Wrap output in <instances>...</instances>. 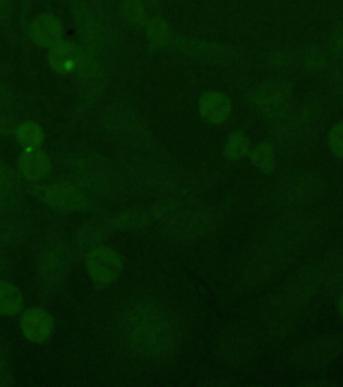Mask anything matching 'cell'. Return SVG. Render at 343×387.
<instances>
[{
  "instance_id": "cell-11",
  "label": "cell",
  "mask_w": 343,
  "mask_h": 387,
  "mask_svg": "<svg viewBox=\"0 0 343 387\" xmlns=\"http://www.w3.org/2000/svg\"><path fill=\"white\" fill-rule=\"evenodd\" d=\"M251 159H252L254 164L264 171H271L275 166V156L272 152V148L267 144H262L256 150H254Z\"/></svg>"
},
{
  "instance_id": "cell-4",
  "label": "cell",
  "mask_w": 343,
  "mask_h": 387,
  "mask_svg": "<svg viewBox=\"0 0 343 387\" xmlns=\"http://www.w3.org/2000/svg\"><path fill=\"white\" fill-rule=\"evenodd\" d=\"M231 112V103L228 97L221 93L211 91L204 94L200 99V113L202 116L211 121L220 124L227 120Z\"/></svg>"
},
{
  "instance_id": "cell-2",
  "label": "cell",
  "mask_w": 343,
  "mask_h": 387,
  "mask_svg": "<svg viewBox=\"0 0 343 387\" xmlns=\"http://www.w3.org/2000/svg\"><path fill=\"white\" fill-rule=\"evenodd\" d=\"M52 325L54 322L50 315L40 308L27 310L21 322L22 334L25 335V339L35 344H40L47 340L52 331Z\"/></svg>"
},
{
  "instance_id": "cell-7",
  "label": "cell",
  "mask_w": 343,
  "mask_h": 387,
  "mask_svg": "<svg viewBox=\"0 0 343 387\" xmlns=\"http://www.w3.org/2000/svg\"><path fill=\"white\" fill-rule=\"evenodd\" d=\"M47 201L50 202L51 206L59 207L64 210L69 208H78L83 203L82 195L76 191V189L66 187V186H58L52 187L50 193L47 194Z\"/></svg>"
},
{
  "instance_id": "cell-3",
  "label": "cell",
  "mask_w": 343,
  "mask_h": 387,
  "mask_svg": "<svg viewBox=\"0 0 343 387\" xmlns=\"http://www.w3.org/2000/svg\"><path fill=\"white\" fill-rule=\"evenodd\" d=\"M51 67L61 74H69L79 67L81 52L67 42L55 43L49 55Z\"/></svg>"
},
{
  "instance_id": "cell-8",
  "label": "cell",
  "mask_w": 343,
  "mask_h": 387,
  "mask_svg": "<svg viewBox=\"0 0 343 387\" xmlns=\"http://www.w3.org/2000/svg\"><path fill=\"white\" fill-rule=\"evenodd\" d=\"M23 305L21 291L7 281H0V315H15Z\"/></svg>"
},
{
  "instance_id": "cell-10",
  "label": "cell",
  "mask_w": 343,
  "mask_h": 387,
  "mask_svg": "<svg viewBox=\"0 0 343 387\" xmlns=\"http://www.w3.org/2000/svg\"><path fill=\"white\" fill-rule=\"evenodd\" d=\"M248 151V139L242 132H236L229 138L226 147V154L229 159H240Z\"/></svg>"
},
{
  "instance_id": "cell-5",
  "label": "cell",
  "mask_w": 343,
  "mask_h": 387,
  "mask_svg": "<svg viewBox=\"0 0 343 387\" xmlns=\"http://www.w3.org/2000/svg\"><path fill=\"white\" fill-rule=\"evenodd\" d=\"M19 168L22 174L30 181H38L47 175L50 171L49 157L38 150L25 151L19 159Z\"/></svg>"
},
{
  "instance_id": "cell-6",
  "label": "cell",
  "mask_w": 343,
  "mask_h": 387,
  "mask_svg": "<svg viewBox=\"0 0 343 387\" xmlns=\"http://www.w3.org/2000/svg\"><path fill=\"white\" fill-rule=\"evenodd\" d=\"M31 37L40 46H54L61 38V25L52 16H40L31 26Z\"/></svg>"
},
{
  "instance_id": "cell-13",
  "label": "cell",
  "mask_w": 343,
  "mask_h": 387,
  "mask_svg": "<svg viewBox=\"0 0 343 387\" xmlns=\"http://www.w3.org/2000/svg\"><path fill=\"white\" fill-rule=\"evenodd\" d=\"M337 307H338V312H339V315H341V316L343 318V295L342 296L339 297Z\"/></svg>"
},
{
  "instance_id": "cell-12",
  "label": "cell",
  "mask_w": 343,
  "mask_h": 387,
  "mask_svg": "<svg viewBox=\"0 0 343 387\" xmlns=\"http://www.w3.org/2000/svg\"><path fill=\"white\" fill-rule=\"evenodd\" d=\"M329 145L334 155L343 157V123L331 129L329 133Z\"/></svg>"
},
{
  "instance_id": "cell-9",
  "label": "cell",
  "mask_w": 343,
  "mask_h": 387,
  "mask_svg": "<svg viewBox=\"0 0 343 387\" xmlns=\"http://www.w3.org/2000/svg\"><path fill=\"white\" fill-rule=\"evenodd\" d=\"M16 140L25 151L38 150L43 142V132L37 123L25 121L16 129Z\"/></svg>"
},
{
  "instance_id": "cell-1",
  "label": "cell",
  "mask_w": 343,
  "mask_h": 387,
  "mask_svg": "<svg viewBox=\"0 0 343 387\" xmlns=\"http://www.w3.org/2000/svg\"><path fill=\"white\" fill-rule=\"evenodd\" d=\"M86 268L91 280L97 285L112 284L122 271L120 254L107 246H100L91 250L86 258Z\"/></svg>"
}]
</instances>
